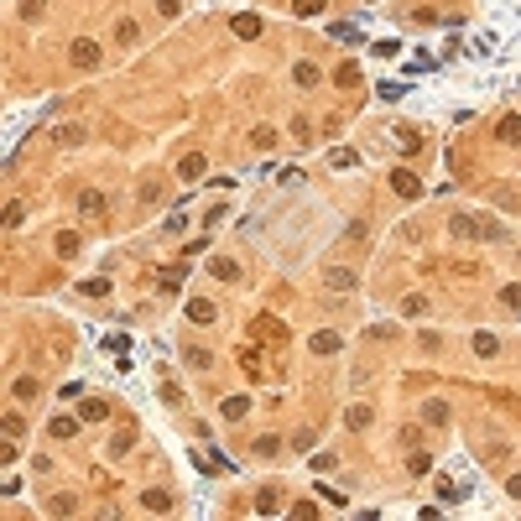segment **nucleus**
<instances>
[{"label": "nucleus", "instance_id": "obj_3", "mask_svg": "<svg viewBox=\"0 0 521 521\" xmlns=\"http://www.w3.org/2000/svg\"><path fill=\"white\" fill-rule=\"evenodd\" d=\"M391 188L402 193V198H417L422 193V178H417V172H407V167H396L391 172Z\"/></svg>", "mask_w": 521, "mask_h": 521}, {"label": "nucleus", "instance_id": "obj_16", "mask_svg": "<svg viewBox=\"0 0 521 521\" xmlns=\"http://www.w3.org/2000/svg\"><path fill=\"white\" fill-rule=\"evenodd\" d=\"M313 350H318V355H339V333H333V329H318V333H313Z\"/></svg>", "mask_w": 521, "mask_h": 521}, {"label": "nucleus", "instance_id": "obj_26", "mask_svg": "<svg viewBox=\"0 0 521 521\" xmlns=\"http://www.w3.org/2000/svg\"><path fill=\"white\" fill-rule=\"evenodd\" d=\"M292 73H298V84H302V89H313V84H318V63H298Z\"/></svg>", "mask_w": 521, "mask_h": 521}, {"label": "nucleus", "instance_id": "obj_17", "mask_svg": "<svg viewBox=\"0 0 521 521\" xmlns=\"http://www.w3.org/2000/svg\"><path fill=\"white\" fill-rule=\"evenodd\" d=\"M178 178H183V183H198V178H204V157H183V162H178Z\"/></svg>", "mask_w": 521, "mask_h": 521}, {"label": "nucleus", "instance_id": "obj_1", "mask_svg": "<svg viewBox=\"0 0 521 521\" xmlns=\"http://www.w3.org/2000/svg\"><path fill=\"white\" fill-rule=\"evenodd\" d=\"M448 235L453 240H485V235H496L485 219H474V214H448Z\"/></svg>", "mask_w": 521, "mask_h": 521}, {"label": "nucleus", "instance_id": "obj_5", "mask_svg": "<svg viewBox=\"0 0 521 521\" xmlns=\"http://www.w3.org/2000/svg\"><path fill=\"white\" fill-rule=\"evenodd\" d=\"M235 37H240V42H256V37H261V16H256V11L235 16Z\"/></svg>", "mask_w": 521, "mask_h": 521}, {"label": "nucleus", "instance_id": "obj_33", "mask_svg": "<svg viewBox=\"0 0 521 521\" xmlns=\"http://www.w3.org/2000/svg\"><path fill=\"white\" fill-rule=\"evenodd\" d=\"M21 433H26V422L16 417V412H6V438H11V443H16V438H21Z\"/></svg>", "mask_w": 521, "mask_h": 521}, {"label": "nucleus", "instance_id": "obj_6", "mask_svg": "<svg viewBox=\"0 0 521 521\" xmlns=\"http://www.w3.org/2000/svg\"><path fill=\"white\" fill-rule=\"evenodd\" d=\"M324 282H329L333 292H355V282H360V276L350 271V266H333V271H324Z\"/></svg>", "mask_w": 521, "mask_h": 521}, {"label": "nucleus", "instance_id": "obj_18", "mask_svg": "<svg viewBox=\"0 0 521 521\" xmlns=\"http://www.w3.org/2000/svg\"><path fill=\"white\" fill-rule=\"evenodd\" d=\"M250 146H256V152H271V146H276V125H256V130H250Z\"/></svg>", "mask_w": 521, "mask_h": 521}, {"label": "nucleus", "instance_id": "obj_38", "mask_svg": "<svg viewBox=\"0 0 521 521\" xmlns=\"http://www.w3.org/2000/svg\"><path fill=\"white\" fill-rule=\"evenodd\" d=\"M407 313H412V318L427 313V298H422V292H412V298H407Z\"/></svg>", "mask_w": 521, "mask_h": 521}, {"label": "nucleus", "instance_id": "obj_37", "mask_svg": "<svg viewBox=\"0 0 521 521\" xmlns=\"http://www.w3.org/2000/svg\"><path fill=\"white\" fill-rule=\"evenodd\" d=\"M256 453H261V459H271V453H282V443H276V438H256Z\"/></svg>", "mask_w": 521, "mask_h": 521}, {"label": "nucleus", "instance_id": "obj_4", "mask_svg": "<svg viewBox=\"0 0 521 521\" xmlns=\"http://www.w3.org/2000/svg\"><path fill=\"white\" fill-rule=\"evenodd\" d=\"M104 209H110V204H104V193H94V188L78 193V214H84V219H104Z\"/></svg>", "mask_w": 521, "mask_h": 521}, {"label": "nucleus", "instance_id": "obj_23", "mask_svg": "<svg viewBox=\"0 0 521 521\" xmlns=\"http://www.w3.org/2000/svg\"><path fill=\"white\" fill-rule=\"evenodd\" d=\"M52 141H58V146H78V141H84V130H78V125H58V130H52Z\"/></svg>", "mask_w": 521, "mask_h": 521}, {"label": "nucleus", "instance_id": "obj_19", "mask_svg": "<svg viewBox=\"0 0 521 521\" xmlns=\"http://www.w3.org/2000/svg\"><path fill=\"white\" fill-rule=\"evenodd\" d=\"M422 422H427V427H448V407H443V402H427V407H422Z\"/></svg>", "mask_w": 521, "mask_h": 521}, {"label": "nucleus", "instance_id": "obj_32", "mask_svg": "<svg viewBox=\"0 0 521 521\" xmlns=\"http://www.w3.org/2000/svg\"><path fill=\"white\" fill-rule=\"evenodd\" d=\"M115 37H120V42L130 47V42H136V37H141V26H136V21H120V26H115Z\"/></svg>", "mask_w": 521, "mask_h": 521}, {"label": "nucleus", "instance_id": "obj_9", "mask_svg": "<svg viewBox=\"0 0 521 521\" xmlns=\"http://www.w3.org/2000/svg\"><path fill=\"white\" fill-rule=\"evenodd\" d=\"M496 136H501L505 146H521V115H505L501 125H496Z\"/></svg>", "mask_w": 521, "mask_h": 521}, {"label": "nucleus", "instance_id": "obj_34", "mask_svg": "<svg viewBox=\"0 0 521 521\" xmlns=\"http://www.w3.org/2000/svg\"><path fill=\"white\" fill-rule=\"evenodd\" d=\"M47 511H52V516H68V511H73V496H52Z\"/></svg>", "mask_w": 521, "mask_h": 521}, {"label": "nucleus", "instance_id": "obj_7", "mask_svg": "<svg viewBox=\"0 0 521 521\" xmlns=\"http://www.w3.org/2000/svg\"><path fill=\"white\" fill-rule=\"evenodd\" d=\"M219 412H224V422H240V417L250 412V396H224V402H219Z\"/></svg>", "mask_w": 521, "mask_h": 521}, {"label": "nucleus", "instance_id": "obj_40", "mask_svg": "<svg viewBox=\"0 0 521 521\" xmlns=\"http://www.w3.org/2000/svg\"><path fill=\"white\" fill-rule=\"evenodd\" d=\"M157 11H162V16H178V11H183V0H157Z\"/></svg>", "mask_w": 521, "mask_h": 521}, {"label": "nucleus", "instance_id": "obj_8", "mask_svg": "<svg viewBox=\"0 0 521 521\" xmlns=\"http://www.w3.org/2000/svg\"><path fill=\"white\" fill-rule=\"evenodd\" d=\"M188 318H193V324H214V318H219V308H214L209 298H193V302H188Z\"/></svg>", "mask_w": 521, "mask_h": 521}, {"label": "nucleus", "instance_id": "obj_27", "mask_svg": "<svg viewBox=\"0 0 521 521\" xmlns=\"http://www.w3.org/2000/svg\"><path fill=\"white\" fill-rule=\"evenodd\" d=\"M313 443H318V433H313V427H302V433L292 438V448H298V453H313Z\"/></svg>", "mask_w": 521, "mask_h": 521}, {"label": "nucleus", "instance_id": "obj_31", "mask_svg": "<svg viewBox=\"0 0 521 521\" xmlns=\"http://www.w3.org/2000/svg\"><path fill=\"white\" fill-rule=\"evenodd\" d=\"M344 422H350V427H370V407H350V412H344Z\"/></svg>", "mask_w": 521, "mask_h": 521}, {"label": "nucleus", "instance_id": "obj_13", "mask_svg": "<svg viewBox=\"0 0 521 521\" xmlns=\"http://www.w3.org/2000/svg\"><path fill=\"white\" fill-rule=\"evenodd\" d=\"M47 433H52V438H58V443H63V438H73V433H78V422L68 417V412H58V417L47 422Z\"/></svg>", "mask_w": 521, "mask_h": 521}, {"label": "nucleus", "instance_id": "obj_24", "mask_svg": "<svg viewBox=\"0 0 521 521\" xmlns=\"http://www.w3.org/2000/svg\"><path fill=\"white\" fill-rule=\"evenodd\" d=\"M496 350H501V339H496V333H474V355H485V360H490Z\"/></svg>", "mask_w": 521, "mask_h": 521}, {"label": "nucleus", "instance_id": "obj_41", "mask_svg": "<svg viewBox=\"0 0 521 521\" xmlns=\"http://www.w3.org/2000/svg\"><path fill=\"white\" fill-rule=\"evenodd\" d=\"M505 490H511V496L521 501V474H511V485H505Z\"/></svg>", "mask_w": 521, "mask_h": 521}, {"label": "nucleus", "instance_id": "obj_10", "mask_svg": "<svg viewBox=\"0 0 521 521\" xmlns=\"http://www.w3.org/2000/svg\"><path fill=\"white\" fill-rule=\"evenodd\" d=\"M37 391H42V386H37L32 376H16V381H11V396H16V402H37Z\"/></svg>", "mask_w": 521, "mask_h": 521}, {"label": "nucleus", "instance_id": "obj_11", "mask_svg": "<svg viewBox=\"0 0 521 521\" xmlns=\"http://www.w3.org/2000/svg\"><path fill=\"white\" fill-rule=\"evenodd\" d=\"M52 250H58V256H63V261H73V256H78V250H84V240H78L73 230H63V235H58V245H52Z\"/></svg>", "mask_w": 521, "mask_h": 521}, {"label": "nucleus", "instance_id": "obj_25", "mask_svg": "<svg viewBox=\"0 0 521 521\" xmlns=\"http://www.w3.org/2000/svg\"><path fill=\"white\" fill-rule=\"evenodd\" d=\"M157 287H162V292H178V287H183V271H178V266H167V271L157 276Z\"/></svg>", "mask_w": 521, "mask_h": 521}, {"label": "nucleus", "instance_id": "obj_2", "mask_svg": "<svg viewBox=\"0 0 521 521\" xmlns=\"http://www.w3.org/2000/svg\"><path fill=\"white\" fill-rule=\"evenodd\" d=\"M68 58H73V68H94V63H99V42H94V37H73Z\"/></svg>", "mask_w": 521, "mask_h": 521}, {"label": "nucleus", "instance_id": "obj_14", "mask_svg": "<svg viewBox=\"0 0 521 521\" xmlns=\"http://www.w3.org/2000/svg\"><path fill=\"white\" fill-rule=\"evenodd\" d=\"M333 84H339V89H360V63H339V68H333Z\"/></svg>", "mask_w": 521, "mask_h": 521}, {"label": "nucleus", "instance_id": "obj_20", "mask_svg": "<svg viewBox=\"0 0 521 521\" xmlns=\"http://www.w3.org/2000/svg\"><path fill=\"white\" fill-rule=\"evenodd\" d=\"M141 505H146V511H172V496H167V490H146Z\"/></svg>", "mask_w": 521, "mask_h": 521}, {"label": "nucleus", "instance_id": "obj_30", "mask_svg": "<svg viewBox=\"0 0 521 521\" xmlns=\"http://www.w3.org/2000/svg\"><path fill=\"white\" fill-rule=\"evenodd\" d=\"M324 11V0H292V16H318Z\"/></svg>", "mask_w": 521, "mask_h": 521}, {"label": "nucleus", "instance_id": "obj_22", "mask_svg": "<svg viewBox=\"0 0 521 521\" xmlns=\"http://www.w3.org/2000/svg\"><path fill=\"white\" fill-rule=\"evenodd\" d=\"M110 417V402H99V396H89L84 402V422H104Z\"/></svg>", "mask_w": 521, "mask_h": 521}, {"label": "nucleus", "instance_id": "obj_28", "mask_svg": "<svg viewBox=\"0 0 521 521\" xmlns=\"http://www.w3.org/2000/svg\"><path fill=\"white\" fill-rule=\"evenodd\" d=\"M78 287H84V298H104V292H110L104 276H89V282H78Z\"/></svg>", "mask_w": 521, "mask_h": 521}, {"label": "nucleus", "instance_id": "obj_21", "mask_svg": "<svg viewBox=\"0 0 521 521\" xmlns=\"http://www.w3.org/2000/svg\"><path fill=\"white\" fill-rule=\"evenodd\" d=\"M256 511H261V516H276V511H282V496H276V490H261V496H256Z\"/></svg>", "mask_w": 521, "mask_h": 521}, {"label": "nucleus", "instance_id": "obj_35", "mask_svg": "<svg viewBox=\"0 0 521 521\" xmlns=\"http://www.w3.org/2000/svg\"><path fill=\"white\" fill-rule=\"evenodd\" d=\"M130 438H136V433H130V427H120V433L110 438V453H125V448H130Z\"/></svg>", "mask_w": 521, "mask_h": 521}, {"label": "nucleus", "instance_id": "obj_12", "mask_svg": "<svg viewBox=\"0 0 521 521\" xmlns=\"http://www.w3.org/2000/svg\"><path fill=\"white\" fill-rule=\"evenodd\" d=\"M209 276H219V282H235V276H240V266H235L230 256H214V261H209Z\"/></svg>", "mask_w": 521, "mask_h": 521}, {"label": "nucleus", "instance_id": "obj_36", "mask_svg": "<svg viewBox=\"0 0 521 521\" xmlns=\"http://www.w3.org/2000/svg\"><path fill=\"white\" fill-rule=\"evenodd\" d=\"M501 302H505V308H521V282H511V287H501Z\"/></svg>", "mask_w": 521, "mask_h": 521}, {"label": "nucleus", "instance_id": "obj_15", "mask_svg": "<svg viewBox=\"0 0 521 521\" xmlns=\"http://www.w3.org/2000/svg\"><path fill=\"white\" fill-rule=\"evenodd\" d=\"M256 333H261V339H282V344H287V324H276L271 313H266V318H256Z\"/></svg>", "mask_w": 521, "mask_h": 521}, {"label": "nucleus", "instance_id": "obj_39", "mask_svg": "<svg viewBox=\"0 0 521 521\" xmlns=\"http://www.w3.org/2000/svg\"><path fill=\"white\" fill-rule=\"evenodd\" d=\"M188 365H198V370H209V365H214V355H209V350H188Z\"/></svg>", "mask_w": 521, "mask_h": 521}, {"label": "nucleus", "instance_id": "obj_29", "mask_svg": "<svg viewBox=\"0 0 521 521\" xmlns=\"http://www.w3.org/2000/svg\"><path fill=\"white\" fill-rule=\"evenodd\" d=\"M162 402L167 407H183V386L178 381H162Z\"/></svg>", "mask_w": 521, "mask_h": 521}]
</instances>
